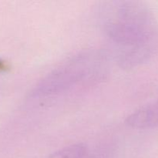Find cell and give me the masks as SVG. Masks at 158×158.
Listing matches in <instances>:
<instances>
[{
    "label": "cell",
    "mask_w": 158,
    "mask_h": 158,
    "mask_svg": "<svg viewBox=\"0 0 158 158\" xmlns=\"http://www.w3.org/2000/svg\"><path fill=\"white\" fill-rule=\"evenodd\" d=\"M103 29L115 43L124 46L154 45L155 24L152 12L140 2L121 1L110 6Z\"/></svg>",
    "instance_id": "6da1fadb"
},
{
    "label": "cell",
    "mask_w": 158,
    "mask_h": 158,
    "mask_svg": "<svg viewBox=\"0 0 158 158\" xmlns=\"http://www.w3.org/2000/svg\"><path fill=\"white\" fill-rule=\"evenodd\" d=\"M89 57L80 55L61 65L43 77L32 89V97H47L60 94L83 80L92 69Z\"/></svg>",
    "instance_id": "7a4b0ae2"
},
{
    "label": "cell",
    "mask_w": 158,
    "mask_h": 158,
    "mask_svg": "<svg viewBox=\"0 0 158 158\" xmlns=\"http://www.w3.org/2000/svg\"><path fill=\"white\" fill-rule=\"evenodd\" d=\"M125 123L134 129H151L158 127V100L133 112L127 117Z\"/></svg>",
    "instance_id": "3957f363"
},
{
    "label": "cell",
    "mask_w": 158,
    "mask_h": 158,
    "mask_svg": "<svg viewBox=\"0 0 158 158\" xmlns=\"http://www.w3.org/2000/svg\"><path fill=\"white\" fill-rule=\"evenodd\" d=\"M154 45L133 46L121 56L120 63L123 67H134L148 60L152 54Z\"/></svg>",
    "instance_id": "277c9868"
},
{
    "label": "cell",
    "mask_w": 158,
    "mask_h": 158,
    "mask_svg": "<svg viewBox=\"0 0 158 158\" xmlns=\"http://www.w3.org/2000/svg\"><path fill=\"white\" fill-rule=\"evenodd\" d=\"M87 148L84 143H77L64 147L51 154L49 158H84Z\"/></svg>",
    "instance_id": "5b68a950"
}]
</instances>
